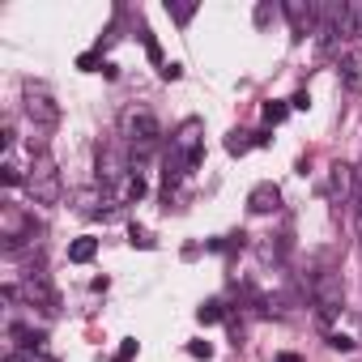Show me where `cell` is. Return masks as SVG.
<instances>
[{"label":"cell","mask_w":362,"mask_h":362,"mask_svg":"<svg viewBox=\"0 0 362 362\" xmlns=\"http://www.w3.org/2000/svg\"><path fill=\"white\" fill-rule=\"evenodd\" d=\"M119 132H124V141H128L132 153H149V149L158 145V136H162V124H158V115H153L149 107L132 103V107H124V115H119Z\"/></svg>","instance_id":"cell-1"},{"label":"cell","mask_w":362,"mask_h":362,"mask_svg":"<svg viewBox=\"0 0 362 362\" xmlns=\"http://www.w3.org/2000/svg\"><path fill=\"white\" fill-rule=\"evenodd\" d=\"M26 192H30L35 205H56L60 201V175H56L52 158H39L35 162V170L26 175Z\"/></svg>","instance_id":"cell-2"},{"label":"cell","mask_w":362,"mask_h":362,"mask_svg":"<svg viewBox=\"0 0 362 362\" xmlns=\"http://www.w3.org/2000/svg\"><path fill=\"white\" fill-rule=\"evenodd\" d=\"M0 239H5V252H18L22 243L35 239V222L18 205H5V209H0Z\"/></svg>","instance_id":"cell-3"},{"label":"cell","mask_w":362,"mask_h":362,"mask_svg":"<svg viewBox=\"0 0 362 362\" xmlns=\"http://www.w3.org/2000/svg\"><path fill=\"white\" fill-rule=\"evenodd\" d=\"M26 115L35 128H56L60 124V103L43 86H26Z\"/></svg>","instance_id":"cell-4"},{"label":"cell","mask_w":362,"mask_h":362,"mask_svg":"<svg viewBox=\"0 0 362 362\" xmlns=\"http://www.w3.org/2000/svg\"><path fill=\"white\" fill-rule=\"evenodd\" d=\"M311 298H315L320 315H337V311L345 307L341 277H337V273H315V277H311Z\"/></svg>","instance_id":"cell-5"},{"label":"cell","mask_w":362,"mask_h":362,"mask_svg":"<svg viewBox=\"0 0 362 362\" xmlns=\"http://www.w3.org/2000/svg\"><path fill=\"white\" fill-rule=\"evenodd\" d=\"M132 175V166H128V158H124V149L119 145H107L103 153H98V188H119L124 179Z\"/></svg>","instance_id":"cell-6"},{"label":"cell","mask_w":362,"mask_h":362,"mask_svg":"<svg viewBox=\"0 0 362 362\" xmlns=\"http://www.w3.org/2000/svg\"><path fill=\"white\" fill-rule=\"evenodd\" d=\"M286 18H290V26H294V35H307V30H315V18H320V0H286Z\"/></svg>","instance_id":"cell-7"},{"label":"cell","mask_w":362,"mask_h":362,"mask_svg":"<svg viewBox=\"0 0 362 362\" xmlns=\"http://www.w3.org/2000/svg\"><path fill=\"white\" fill-rule=\"evenodd\" d=\"M247 205H252V214H277L281 209V188L277 184H256Z\"/></svg>","instance_id":"cell-8"},{"label":"cell","mask_w":362,"mask_h":362,"mask_svg":"<svg viewBox=\"0 0 362 362\" xmlns=\"http://www.w3.org/2000/svg\"><path fill=\"white\" fill-rule=\"evenodd\" d=\"M22 298H30V303H39V307H47V311H56V294H52V286L39 277V273H30L26 281H22V290H18Z\"/></svg>","instance_id":"cell-9"},{"label":"cell","mask_w":362,"mask_h":362,"mask_svg":"<svg viewBox=\"0 0 362 362\" xmlns=\"http://www.w3.org/2000/svg\"><path fill=\"white\" fill-rule=\"evenodd\" d=\"M349 192H354V170L341 166V162L328 166V197H332V201H345Z\"/></svg>","instance_id":"cell-10"},{"label":"cell","mask_w":362,"mask_h":362,"mask_svg":"<svg viewBox=\"0 0 362 362\" xmlns=\"http://www.w3.org/2000/svg\"><path fill=\"white\" fill-rule=\"evenodd\" d=\"M362 35V0H345L341 9V39H358Z\"/></svg>","instance_id":"cell-11"},{"label":"cell","mask_w":362,"mask_h":362,"mask_svg":"<svg viewBox=\"0 0 362 362\" xmlns=\"http://www.w3.org/2000/svg\"><path fill=\"white\" fill-rule=\"evenodd\" d=\"M341 77H345L349 90L362 86V56H358V52H345V56H341Z\"/></svg>","instance_id":"cell-12"},{"label":"cell","mask_w":362,"mask_h":362,"mask_svg":"<svg viewBox=\"0 0 362 362\" xmlns=\"http://www.w3.org/2000/svg\"><path fill=\"white\" fill-rule=\"evenodd\" d=\"M103 201H107V188H86V192H77V209H81V214H98Z\"/></svg>","instance_id":"cell-13"},{"label":"cell","mask_w":362,"mask_h":362,"mask_svg":"<svg viewBox=\"0 0 362 362\" xmlns=\"http://www.w3.org/2000/svg\"><path fill=\"white\" fill-rule=\"evenodd\" d=\"M141 197H145V179H141V170H132L119 184V201H141Z\"/></svg>","instance_id":"cell-14"},{"label":"cell","mask_w":362,"mask_h":362,"mask_svg":"<svg viewBox=\"0 0 362 362\" xmlns=\"http://www.w3.org/2000/svg\"><path fill=\"white\" fill-rule=\"evenodd\" d=\"M94 252H98L94 239H77V243L69 247V260H73V264H86V260H94Z\"/></svg>","instance_id":"cell-15"},{"label":"cell","mask_w":362,"mask_h":362,"mask_svg":"<svg viewBox=\"0 0 362 362\" xmlns=\"http://www.w3.org/2000/svg\"><path fill=\"white\" fill-rule=\"evenodd\" d=\"M349 205H354L358 218H362V166H354V192H349Z\"/></svg>","instance_id":"cell-16"},{"label":"cell","mask_w":362,"mask_h":362,"mask_svg":"<svg viewBox=\"0 0 362 362\" xmlns=\"http://www.w3.org/2000/svg\"><path fill=\"white\" fill-rule=\"evenodd\" d=\"M222 315H226V311H222V303H205V307H201V324H218Z\"/></svg>","instance_id":"cell-17"},{"label":"cell","mask_w":362,"mask_h":362,"mask_svg":"<svg viewBox=\"0 0 362 362\" xmlns=\"http://www.w3.org/2000/svg\"><path fill=\"white\" fill-rule=\"evenodd\" d=\"M264 119H269V124H281V119H286V103H269V107H264Z\"/></svg>","instance_id":"cell-18"},{"label":"cell","mask_w":362,"mask_h":362,"mask_svg":"<svg viewBox=\"0 0 362 362\" xmlns=\"http://www.w3.org/2000/svg\"><path fill=\"white\" fill-rule=\"evenodd\" d=\"M188 354H192V358H209L214 349H209V341H192V345H188Z\"/></svg>","instance_id":"cell-19"},{"label":"cell","mask_w":362,"mask_h":362,"mask_svg":"<svg viewBox=\"0 0 362 362\" xmlns=\"http://www.w3.org/2000/svg\"><path fill=\"white\" fill-rule=\"evenodd\" d=\"M132 354H136V341H124L119 354H115V362H132Z\"/></svg>","instance_id":"cell-20"},{"label":"cell","mask_w":362,"mask_h":362,"mask_svg":"<svg viewBox=\"0 0 362 362\" xmlns=\"http://www.w3.org/2000/svg\"><path fill=\"white\" fill-rule=\"evenodd\" d=\"M5 362H43V358H35V349H22V354H9Z\"/></svg>","instance_id":"cell-21"},{"label":"cell","mask_w":362,"mask_h":362,"mask_svg":"<svg viewBox=\"0 0 362 362\" xmlns=\"http://www.w3.org/2000/svg\"><path fill=\"white\" fill-rule=\"evenodd\" d=\"M307 103H311V98H307V90H298V94L290 98V107H298V111H307Z\"/></svg>","instance_id":"cell-22"},{"label":"cell","mask_w":362,"mask_h":362,"mask_svg":"<svg viewBox=\"0 0 362 362\" xmlns=\"http://www.w3.org/2000/svg\"><path fill=\"white\" fill-rule=\"evenodd\" d=\"M328 345H332V349H349V337H341V332H332V337H328Z\"/></svg>","instance_id":"cell-23"},{"label":"cell","mask_w":362,"mask_h":362,"mask_svg":"<svg viewBox=\"0 0 362 362\" xmlns=\"http://www.w3.org/2000/svg\"><path fill=\"white\" fill-rule=\"evenodd\" d=\"M281 362H303V358L298 354H281Z\"/></svg>","instance_id":"cell-24"},{"label":"cell","mask_w":362,"mask_h":362,"mask_svg":"<svg viewBox=\"0 0 362 362\" xmlns=\"http://www.w3.org/2000/svg\"><path fill=\"white\" fill-rule=\"evenodd\" d=\"M358 230H362V218H358Z\"/></svg>","instance_id":"cell-25"}]
</instances>
